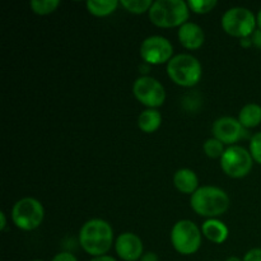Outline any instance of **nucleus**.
Here are the masks:
<instances>
[{"instance_id":"obj_1","label":"nucleus","mask_w":261,"mask_h":261,"mask_svg":"<svg viewBox=\"0 0 261 261\" xmlns=\"http://www.w3.org/2000/svg\"><path fill=\"white\" fill-rule=\"evenodd\" d=\"M79 244L93 257L106 255L114 244V229L103 219H89L79 231Z\"/></svg>"},{"instance_id":"obj_2","label":"nucleus","mask_w":261,"mask_h":261,"mask_svg":"<svg viewBox=\"0 0 261 261\" xmlns=\"http://www.w3.org/2000/svg\"><path fill=\"white\" fill-rule=\"evenodd\" d=\"M190 205L198 216L214 219L226 213L229 206V198L222 189L201 186L191 195Z\"/></svg>"},{"instance_id":"obj_3","label":"nucleus","mask_w":261,"mask_h":261,"mask_svg":"<svg viewBox=\"0 0 261 261\" xmlns=\"http://www.w3.org/2000/svg\"><path fill=\"white\" fill-rule=\"evenodd\" d=\"M150 22L160 28H173L188 23L190 8L182 0H157L148 12Z\"/></svg>"},{"instance_id":"obj_4","label":"nucleus","mask_w":261,"mask_h":261,"mask_svg":"<svg viewBox=\"0 0 261 261\" xmlns=\"http://www.w3.org/2000/svg\"><path fill=\"white\" fill-rule=\"evenodd\" d=\"M168 76L175 84L185 88L196 86L203 76V66L195 56L178 54L167 63Z\"/></svg>"},{"instance_id":"obj_5","label":"nucleus","mask_w":261,"mask_h":261,"mask_svg":"<svg viewBox=\"0 0 261 261\" xmlns=\"http://www.w3.org/2000/svg\"><path fill=\"white\" fill-rule=\"evenodd\" d=\"M201 229L189 219H181L171 229V244L181 255H193L200 249Z\"/></svg>"},{"instance_id":"obj_6","label":"nucleus","mask_w":261,"mask_h":261,"mask_svg":"<svg viewBox=\"0 0 261 261\" xmlns=\"http://www.w3.org/2000/svg\"><path fill=\"white\" fill-rule=\"evenodd\" d=\"M45 209L41 201L35 198H23L12 208V221L22 231H35L42 224Z\"/></svg>"},{"instance_id":"obj_7","label":"nucleus","mask_w":261,"mask_h":261,"mask_svg":"<svg viewBox=\"0 0 261 261\" xmlns=\"http://www.w3.org/2000/svg\"><path fill=\"white\" fill-rule=\"evenodd\" d=\"M256 18L247 8L234 7L227 10L222 17V28L227 35L237 38L250 37L256 30Z\"/></svg>"},{"instance_id":"obj_8","label":"nucleus","mask_w":261,"mask_h":261,"mask_svg":"<svg viewBox=\"0 0 261 261\" xmlns=\"http://www.w3.org/2000/svg\"><path fill=\"white\" fill-rule=\"evenodd\" d=\"M254 160L250 150L240 145H231L224 150L221 158V168L227 176L232 178H242L252 170Z\"/></svg>"},{"instance_id":"obj_9","label":"nucleus","mask_w":261,"mask_h":261,"mask_svg":"<svg viewBox=\"0 0 261 261\" xmlns=\"http://www.w3.org/2000/svg\"><path fill=\"white\" fill-rule=\"evenodd\" d=\"M134 97L148 109L161 107L166 101L165 87L153 76L143 75L134 82L133 86Z\"/></svg>"},{"instance_id":"obj_10","label":"nucleus","mask_w":261,"mask_h":261,"mask_svg":"<svg viewBox=\"0 0 261 261\" xmlns=\"http://www.w3.org/2000/svg\"><path fill=\"white\" fill-rule=\"evenodd\" d=\"M140 58L149 65H161L173 58V46L163 36H149L140 45Z\"/></svg>"},{"instance_id":"obj_11","label":"nucleus","mask_w":261,"mask_h":261,"mask_svg":"<svg viewBox=\"0 0 261 261\" xmlns=\"http://www.w3.org/2000/svg\"><path fill=\"white\" fill-rule=\"evenodd\" d=\"M213 135L223 144L232 145L246 138L247 129L242 126L239 119L224 116L219 117L213 124Z\"/></svg>"},{"instance_id":"obj_12","label":"nucleus","mask_w":261,"mask_h":261,"mask_svg":"<svg viewBox=\"0 0 261 261\" xmlns=\"http://www.w3.org/2000/svg\"><path fill=\"white\" fill-rule=\"evenodd\" d=\"M115 250L120 259L125 261H137L144 254L143 241L133 232H124L115 241Z\"/></svg>"},{"instance_id":"obj_13","label":"nucleus","mask_w":261,"mask_h":261,"mask_svg":"<svg viewBox=\"0 0 261 261\" xmlns=\"http://www.w3.org/2000/svg\"><path fill=\"white\" fill-rule=\"evenodd\" d=\"M178 41L188 50H198L204 45L205 35L203 28L193 22H188L178 28Z\"/></svg>"},{"instance_id":"obj_14","label":"nucleus","mask_w":261,"mask_h":261,"mask_svg":"<svg viewBox=\"0 0 261 261\" xmlns=\"http://www.w3.org/2000/svg\"><path fill=\"white\" fill-rule=\"evenodd\" d=\"M201 233L206 240H209L213 244L221 245L228 239L229 231L228 227L223 222L214 218L204 222L203 226H201Z\"/></svg>"},{"instance_id":"obj_15","label":"nucleus","mask_w":261,"mask_h":261,"mask_svg":"<svg viewBox=\"0 0 261 261\" xmlns=\"http://www.w3.org/2000/svg\"><path fill=\"white\" fill-rule=\"evenodd\" d=\"M173 185L180 193L193 195L199 189V178L190 168H181L173 175Z\"/></svg>"},{"instance_id":"obj_16","label":"nucleus","mask_w":261,"mask_h":261,"mask_svg":"<svg viewBox=\"0 0 261 261\" xmlns=\"http://www.w3.org/2000/svg\"><path fill=\"white\" fill-rule=\"evenodd\" d=\"M162 124V115L157 109H147L138 117V126L143 133L152 134L157 132Z\"/></svg>"},{"instance_id":"obj_17","label":"nucleus","mask_w":261,"mask_h":261,"mask_svg":"<svg viewBox=\"0 0 261 261\" xmlns=\"http://www.w3.org/2000/svg\"><path fill=\"white\" fill-rule=\"evenodd\" d=\"M239 121L246 129L259 126L261 124V106L257 103H247L239 114Z\"/></svg>"},{"instance_id":"obj_18","label":"nucleus","mask_w":261,"mask_h":261,"mask_svg":"<svg viewBox=\"0 0 261 261\" xmlns=\"http://www.w3.org/2000/svg\"><path fill=\"white\" fill-rule=\"evenodd\" d=\"M120 3L117 0H89L87 10L94 17H107L117 9Z\"/></svg>"},{"instance_id":"obj_19","label":"nucleus","mask_w":261,"mask_h":261,"mask_svg":"<svg viewBox=\"0 0 261 261\" xmlns=\"http://www.w3.org/2000/svg\"><path fill=\"white\" fill-rule=\"evenodd\" d=\"M31 9L37 15H47L55 12L60 5L59 0H33L30 3Z\"/></svg>"},{"instance_id":"obj_20","label":"nucleus","mask_w":261,"mask_h":261,"mask_svg":"<svg viewBox=\"0 0 261 261\" xmlns=\"http://www.w3.org/2000/svg\"><path fill=\"white\" fill-rule=\"evenodd\" d=\"M120 4L129 13L143 14L145 12H149V9L153 5V2H150V0H122V2H120Z\"/></svg>"},{"instance_id":"obj_21","label":"nucleus","mask_w":261,"mask_h":261,"mask_svg":"<svg viewBox=\"0 0 261 261\" xmlns=\"http://www.w3.org/2000/svg\"><path fill=\"white\" fill-rule=\"evenodd\" d=\"M203 149H204V153H205L209 158H213V160H216V158H222L224 150H226L224 149L223 143H222L221 140L216 139L214 137L211 138V139H208L205 143H204Z\"/></svg>"},{"instance_id":"obj_22","label":"nucleus","mask_w":261,"mask_h":261,"mask_svg":"<svg viewBox=\"0 0 261 261\" xmlns=\"http://www.w3.org/2000/svg\"><path fill=\"white\" fill-rule=\"evenodd\" d=\"M189 8L196 14H206L217 7L216 0H190L188 2Z\"/></svg>"},{"instance_id":"obj_23","label":"nucleus","mask_w":261,"mask_h":261,"mask_svg":"<svg viewBox=\"0 0 261 261\" xmlns=\"http://www.w3.org/2000/svg\"><path fill=\"white\" fill-rule=\"evenodd\" d=\"M250 154L254 162L261 165V133H256L250 140Z\"/></svg>"},{"instance_id":"obj_24","label":"nucleus","mask_w":261,"mask_h":261,"mask_svg":"<svg viewBox=\"0 0 261 261\" xmlns=\"http://www.w3.org/2000/svg\"><path fill=\"white\" fill-rule=\"evenodd\" d=\"M242 261H261V249H251L247 251Z\"/></svg>"},{"instance_id":"obj_25","label":"nucleus","mask_w":261,"mask_h":261,"mask_svg":"<svg viewBox=\"0 0 261 261\" xmlns=\"http://www.w3.org/2000/svg\"><path fill=\"white\" fill-rule=\"evenodd\" d=\"M51 261H78V260H76V257L74 256L71 252L63 251V252H59V254H56Z\"/></svg>"},{"instance_id":"obj_26","label":"nucleus","mask_w":261,"mask_h":261,"mask_svg":"<svg viewBox=\"0 0 261 261\" xmlns=\"http://www.w3.org/2000/svg\"><path fill=\"white\" fill-rule=\"evenodd\" d=\"M251 41L252 45L261 48V30H255V32L251 35Z\"/></svg>"},{"instance_id":"obj_27","label":"nucleus","mask_w":261,"mask_h":261,"mask_svg":"<svg viewBox=\"0 0 261 261\" xmlns=\"http://www.w3.org/2000/svg\"><path fill=\"white\" fill-rule=\"evenodd\" d=\"M140 261H160L158 259L157 254L155 252H144L143 254V256L140 257Z\"/></svg>"},{"instance_id":"obj_28","label":"nucleus","mask_w":261,"mask_h":261,"mask_svg":"<svg viewBox=\"0 0 261 261\" xmlns=\"http://www.w3.org/2000/svg\"><path fill=\"white\" fill-rule=\"evenodd\" d=\"M7 228V216L4 212H0V231H5Z\"/></svg>"},{"instance_id":"obj_29","label":"nucleus","mask_w":261,"mask_h":261,"mask_svg":"<svg viewBox=\"0 0 261 261\" xmlns=\"http://www.w3.org/2000/svg\"><path fill=\"white\" fill-rule=\"evenodd\" d=\"M91 261H116L112 256H109V255H102V256H96L93 257Z\"/></svg>"},{"instance_id":"obj_30","label":"nucleus","mask_w":261,"mask_h":261,"mask_svg":"<svg viewBox=\"0 0 261 261\" xmlns=\"http://www.w3.org/2000/svg\"><path fill=\"white\" fill-rule=\"evenodd\" d=\"M251 45H252L251 37H246V38H242V40H241L242 47H250Z\"/></svg>"},{"instance_id":"obj_31","label":"nucleus","mask_w":261,"mask_h":261,"mask_svg":"<svg viewBox=\"0 0 261 261\" xmlns=\"http://www.w3.org/2000/svg\"><path fill=\"white\" fill-rule=\"evenodd\" d=\"M256 22H257V25H259V30H261V9L259 10V13H257Z\"/></svg>"},{"instance_id":"obj_32","label":"nucleus","mask_w":261,"mask_h":261,"mask_svg":"<svg viewBox=\"0 0 261 261\" xmlns=\"http://www.w3.org/2000/svg\"><path fill=\"white\" fill-rule=\"evenodd\" d=\"M226 261H242V260L237 256H231V257H228Z\"/></svg>"},{"instance_id":"obj_33","label":"nucleus","mask_w":261,"mask_h":261,"mask_svg":"<svg viewBox=\"0 0 261 261\" xmlns=\"http://www.w3.org/2000/svg\"><path fill=\"white\" fill-rule=\"evenodd\" d=\"M32 261H43V260H32Z\"/></svg>"}]
</instances>
